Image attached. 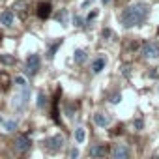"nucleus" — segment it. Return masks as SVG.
<instances>
[{"instance_id": "nucleus-15", "label": "nucleus", "mask_w": 159, "mask_h": 159, "mask_svg": "<svg viewBox=\"0 0 159 159\" xmlns=\"http://www.w3.org/2000/svg\"><path fill=\"white\" fill-rule=\"evenodd\" d=\"M84 139H86V131H84V127H77V129H75V142H77V144H83Z\"/></svg>"}, {"instance_id": "nucleus-23", "label": "nucleus", "mask_w": 159, "mask_h": 159, "mask_svg": "<svg viewBox=\"0 0 159 159\" xmlns=\"http://www.w3.org/2000/svg\"><path fill=\"white\" fill-rule=\"evenodd\" d=\"M13 83H15L19 88H25V86H28V84H26V79H25V77H15V81H13Z\"/></svg>"}, {"instance_id": "nucleus-32", "label": "nucleus", "mask_w": 159, "mask_h": 159, "mask_svg": "<svg viewBox=\"0 0 159 159\" xmlns=\"http://www.w3.org/2000/svg\"><path fill=\"white\" fill-rule=\"evenodd\" d=\"M153 159H159V157H153Z\"/></svg>"}, {"instance_id": "nucleus-21", "label": "nucleus", "mask_w": 159, "mask_h": 159, "mask_svg": "<svg viewBox=\"0 0 159 159\" xmlns=\"http://www.w3.org/2000/svg\"><path fill=\"white\" fill-rule=\"evenodd\" d=\"M133 127H135V131H142V129H144V120H142V118L133 120Z\"/></svg>"}, {"instance_id": "nucleus-27", "label": "nucleus", "mask_w": 159, "mask_h": 159, "mask_svg": "<svg viewBox=\"0 0 159 159\" xmlns=\"http://www.w3.org/2000/svg\"><path fill=\"white\" fill-rule=\"evenodd\" d=\"M96 17H98V11H92V13H90V15L86 17V21L90 23V21H92V19H96Z\"/></svg>"}, {"instance_id": "nucleus-6", "label": "nucleus", "mask_w": 159, "mask_h": 159, "mask_svg": "<svg viewBox=\"0 0 159 159\" xmlns=\"http://www.w3.org/2000/svg\"><path fill=\"white\" fill-rule=\"evenodd\" d=\"M30 146H32V142H30V139H28L26 135H17V137H15L13 148H15L17 153H26V152H30Z\"/></svg>"}, {"instance_id": "nucleus-8", "label": "nucleus", "mask_w": 159, "mask_h": 159, "mask_svg": "<svg viewBox=\"0 0 159 159\" xmlns=\"http://www.w3.org/2000/svg\"><path fill=\"white\" fill-rule=\"evenodd\" d=\"M107 153H109L107 144H94V146L90 148V155H92L94 159H103V157H107Z\"/></svg>"}, {"instance_id": "nucleus-24", "label": "nucleus", "mask_w": 159, "mask_h": 159, "mask_svg": "<svg viewBox=\"0 0 159 159\" xmlns=\"http://www.w3.org/2000/svg\"><path fill=\"white\" fill-rule=\"evenodd\" d=\"M109 101H111V103H114V105H116V103H120V101H122V94H118V92H116V94H112Z\"/></svg>"}, {"instance_id": "nucleus-31", "label": "nucleus", "mask_w": 159, "mask_h": 159, "mask_svg": "<svg viewBox=\"0 0 159 159\" xmlns=\"http://www.w3.org/2000/svg\"><path fill=\"white\" fill-rule=\"evenodd\" d=\"M0 124H4V118H2V116H0Z\"/></svg>"}, {"instance_id": "nucleus-29", "label": "nucleus", "mask_w": 159, "mask_h": 159, "mask_svg": "<svg viewBox=\"0 0 159 159\" xmlns=\"http://www.w3.org/2000/svg\"><path fill=\"white\" fill-rule=\"evenodd\" d=\"M92 2H94V0H86V2H84V4H83V6H84V8H86V6H90V4H92Z\"/></svg>"}, {"instance_id": "nucleus-9", "label": "nucleus", "mask_w": 159, "mask_h": 159, "mask_svg": "<svg viewBox=\"0 0 159 159\" xmlns=\"http://www.w3.org/2000/svg\"><path fill=\"white\" fill-rule=\"evenodd\" d=\"M13 23H15V13L11 10H4L2 13H0V25L2 26L10 28V26H13Z\"/></svg>"}, {"instance_id": "nucleus-28", "label": "nucleus", "mask_w": 159, "mask_h": 159, "mask_svg": "<svg viewBox=\"0 0 159 159\" xmlns=\"http://www.w3.org/2000/svg\"><path fill=\"white\" fill-rule=\"evenodd\" d=\"M66 112H67V116H73V105H67L66 107Z\"/></svg>"}, {"instance_id": "nucleus-4", "label": "nucleus", "mask_w": 159, "mask_h": 159, "mask_svg": "<svg viewBox=\"0 0 159 159\" xmlns=\"http://www.w3.org/2000/svg\"><path fill=\"white\" fill-rule=\"evenodd\" d=\"M140 52H142L144 58H148V60H155V58H159V45H157L155 41H146V43L142 45Z\"/></svg>"}, {"instance_id": "nucleus-30", "label": "nucleus", "mask_w": 159, "mask_h": 159, "mask_svg": "<svg viewBox=\"0 0 159 159\" xmlns=\"http://www.w3.org/2000/svg\"><path fill=\"white\" fill-rule=\"evenodd\" d=\"M101 2H103V4L107 6V4H111V0H101Z\"/></svg>"}, {"instance_id": "nucleus-7", "label": "nucleus", "mask_w": 159, "mask_h": 159, "mask_svg": "<svg viewBox=\"0 0 159 159\" xmlns=\"http://www.w3.org/2000/svg\"><path fill=\"white\" fill-rule=\"evenodd\" d=\"M39 64H41V62H39V56H38V54H34V52L28 54V56H26V73H28V75H36L38 69H39Z\"/></svg>"}, {"instance_id": "nucleus-1", "label": "nucleus", "mask_w": 159, "mask_h": 159, "mask_svg": "<svg viewBox=\"0 0 159 159\" xmlns=\"http://www.w3.org/2000/svg\"><path fill=\"white\" fill-rule=\"evenodd\" d=\"M150 8L144 2H133L129 6H125L120 13V23L125 28H133V26H140L146 19H148Z\"/></svg>"}, {"instance_id": "nucleus-3", "label": "nucleus", "mask_w": 159, "mask_h": 159, "mask_svg": "<svg viewBox=\"0 0 159 159\" xmlns=\"http://www.w3.org/2000/svg\"><path fill=\"white\" fill-rule=\"evenodd\" d=\"M28 99H30V88H28V86H25V88H21V92H19V94H15V98H13L11 105H13V109H15V111H23V109L26 107Z\"/></svg>"}, {"instance_id": "nucleus-22", "label": "nucleus", "mask_w": 159, "mask_h": 159, "mask_svg": "<svg viewBox=\"0 0 159 159\" xmlns=\"http://www.w3.org/2000/svg\"><path fill=\"white\" fill-rule=\"evenodd\" d=\"M73 25H75L77 28H83V26H84V19H83L81 15H75V17H73Z\"/></svg>"}, {"instance_id": "nucleus-12", "label": "nucleus", "mask_w": 159, "mask_h": 159, "mask_svg": "<svg viewBox=\"0 0 159 159\" xmlns=\"http://www.w3.org/2000/svg\"><path fill=\"white\" fill-rule=\"evenodd\" d=\"M51 10H52V6H51L49 2L39 4V6H38V17H39V19H47V17H51Z\"/></svg>"}, {"instance_id": "nucleus-11", "label": "nucleus", "mask_w": 159, "mask_h": 159, "mask_svg": "<svg viewBox=\"0 0 159 159\" xmlns=\"http://www.w3.org/2000/svg\"><path fill=\"white\" fill-rule=\"evenodd\" d=\"M94 122H96L98 127H107V125L111 124V118H109L105 112H96V114H94Z\"/></svg>"}, {"instance_id": "nucleus-2", "label": "nucleus", "mask_w": 159, "mask_h": 159, "mask_svg": "<svg viewBox=\"0 0 159 159\" xmlns=\"http://www.w3.org/2000/svg\"><path fill=\"white\" fill-rule=\"evenodd\" d=\"M43 148L49 152V153H56L64 148V137L62 135H52L49 139L43 140Z\"/></svg>"}, {"instance_id": "nucleus-16", "label": "nucleus", "mask_w": 159, "mask_h": 159, "mask_svg": "<svg viewBox=\"0 0 159 159\" xmlns=\"http://www.w3.org/2000/svg\"><path fill=\"white\" fill-rule=\"evenodd\" d=\"M60 45H62V39H56V41L51 45V49H49V52H47V58H49V60H52V58H54V52H56V49H58Z\"/></svg>"}, {"instance_id": "nucleus-5", "label": "nucleus", "mask_w": 159, "mask_h": 159, "mask_svg": "<svg viewBox=\"0 0 159 159\" xmlns=\"http://www.w3.org/2000/svg\"><path fill=\"white\" fill-rule=\"evenodd\" d=\"M111 157H112V159H129V157H131V150H129L127 144L118 142V144L112 146V150H111Z\"/></svg>"}, {"instance_id": "nucleus-25", "label": "nucleus", "mask_w": 159, "mask_h": 159, "mask_svg": "<svg viewBox=\"0 0 159 159\" xmlns=\"http://www.w3.org/2000/svg\"><path fill=\"white\" fill-rule=\"evenodd\" d=\"M79 157V150L77 148H71L69 150V159H77Z\"/></svg>"}, {"instance_id": "nucleus-10", "label": "nucleus", "mask_w": 159, "mask_h": 159, "mask_svg": "<svg viewBox=\"0 0 159 159\" xmlns=\"http://www.w3.org/2000/svg\"><path fill=\"white\" fill-rule=\"evenodd\" d=\"M26 10H28V4L25 2V0H15L13 6H11V11H13V13H19L21 17L26 15Z\"/></svg>"}, {"instance_id": "nucleus-19", "label": "nucleus", "mask_w": 159, "mask_h": 159, "mask_svg": "<svg viewBox=\"0 0 159 159\" xmlns=\"http://www.w3.org/2000/svg\"><path fill=\"white\" fill-rule=\"evenodd\" d=\"M36 105H38V109H43V107L47 105V96H45L43 92L38 94V101H36Z\"/></svg>"}, {"instance_id": "nucleus-13", "label": "nucleus", "mask_w": 159, "mask_h": 159, "mask_svg": "<svg viewBox=\"0 0 159 159\" xmlns=\"http://www.w3.org/2000/svg\"><path fill=\"white\" fill-rule=\"evenodd\" d=\"M105 64H107V60H105L103 56H98V58H94V60H92V71H94V73H99V71H103V69H105Z\"/></svg>"}, {"instance_id": "nucleus-26", "label": "nucleus", "mask_w": 159, "mask_h": 159, "mask_svg": "<svg viewBox=\"0 0 159 159\" xmlns=\"http://www.w3.org/2000/svg\"><path fill=\"white\" fill-rule=\"evenodd\" d=\"M120 69H122V73H124V75H125V77H127V75H129V66H127V64H125V66H122V67H120Z\"/></svg>"}, {"instance_id": "nucleus-14", "label": "nucleus", "mask_w": 159, "mask_h": 159, "mask_svg": "<svg viewBox=\"0 0 159 159\" xmlns=\"http://www.w3.org/2000/svg\"><path fill=\"white\" fill-rule=\"evenodd\" d=\"M73 60H75V64H84L86 60H88V54H86V51H83V49H75V52H73Z\"/></svg>"}, {"instance_id": "nucleus-18", "label": "nucleus", "mask_w": 159, "mask_h": 159, "mask_svg": "<svg viewBox=\"0 0 159 159\" xmlns=\"http://www.w3.org/2000/svg\"><path fill=\"white\" fill-rule=\"evenodd\" d=\"M56 21L62 23V25H67V10H60L56 13Z\"/></svg>"}, {"instance_id": "nucleus-20", "label": "nucleus", "mask_w": 159, "mask_h": 159, "mask_svg": "<svg viewBox=\"0 0 159 159\" xmlns=\"http://www.w3.org/2000/svg\"><path fill=\"white\" fill-rule=\"evenodd\" d=\"M4 127H6V131H8V133H11V131H15L17 122H15V120H8V122H4Z\"/></svg>"}, {"instance_id": "nucleus-17", "label": "nucleus", "mask_w": 159, "mask_h": 159, "mask_svg": "<svg viewBox=\"0 0 159 159\" xmlns=\"http://www.w3.org/2000/svg\"><path fill=\"white\" fill-rule=\"evenodd\" d=\"M0 64L11 66V64H15V56H11V54H0Z\"/></svg>"}]
</instances>
